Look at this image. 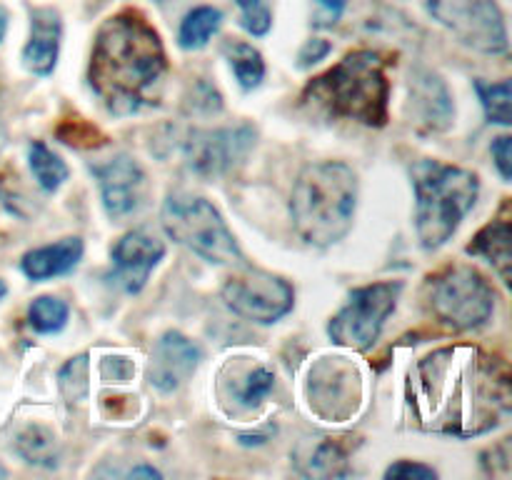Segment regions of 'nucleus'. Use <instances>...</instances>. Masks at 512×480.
<instances>
[{
  "label": "nucleus",
  "mask_w": 512,
  "mask_h": 480,
  "mask_svg": "<svg viewBox=\"0 0 512 480\" xmlns=\"http://www.w3.org/2000/svg\"><path fill=\"white\" fill-rule=\"evenodd\" d=\"M510 368L480 345L455 343L418 360L410 373L408 405L425 433L478 438L510 415Z\"/></svg>",
  "instance_id": "f257e3e1"
},
{
  "label": "nucleus",
  "mask_w": 512,
  "mask_h": 480,
  "mask_svg": "<svg viewBox=\"0 0 512 480\" xmlns=\"http://www.w3.org/2000/svg\"><path fill=\"white\" fill-rule=\"evenodd\" d=\"M168 55L160 33L138 10H120L103 20L93 40L88 85L115 118L160 105Z\"/></svg>",
  "instance_id": "f03ea898"
},
{
  "label": "nucleus",
  "mask_w": 512,
  "mask_h": 480,
  "mask_svg": "<svg viewBox=\"0 0 512 480\" xmlns=\"http://www.w3.org/2000/svg\"><path fill=\"white\" fill-rule=\"evenodd\" d=\"M358 173L343 160H320L300 170L290 193V220L305 245L333 248L353 230Z\"/></svg>",
  "instance_id": "7ed1b4c3"
},
{
  "label": "nucleus",
  "mask_w": 512,
  "mask_h": 480,
  "mask_svg": "<svg viewBox=\"0 0 512 480\" xmlns=\"http://www.w3.org/2000/svg\"><path fill=\"white\" fill-rule=\"evenodd\" d=\"M303 100L318 105L333 118L385 128L390 120L388 60L375 50H353L310 80Z\"/></svg>",
  "instance_id": "20e7f679"
},
{
  "label": "nucleus",
  "mask_w": 512,
  "mask_h": 480,
  "mask_svg": "<svg viewBox=\"0 0 512 480\" xmlns=\"http://www.w3.org/2000/svg\"><path fill=\"white\" fill-rule=\"evenodd\" d=\"M415 188V230L425 250H438L458 233L475 208L480 178L460 165L423 158L410 170Z\"/></svg>",
  "instance_id": "39448f33"
},
{
  "label": "nucleus",
  "mask_w": 512,
  "mask_h": 480,
  "mask_svg": "<svg viewBox=\"0 0 512 480\" xmlns=\"http://www.w3.org/2000/svg\"><path fill=\"white\" fill-rule=\"evenodd\" d=\"M160 223L170 240L188 248L205 263L240 265L245 255L225 223L223 213L203 195L170 193L160 208Z\"/></svg>",
  "instance_id": "423d86ee"
},
{
  "label": "nucleus",
  "mask_w": 512,
  "mask_h": 480,
  "mask_svg": "<svg viewBox=\"0 0 512 480\" xmlns=\"http://www.w3.org/2000/svg\"><path fill=\"white\" fill-rule=\"evenodd\" d=\"M428 308L448 330L470 333L493 318L495 290L480 270L453 265L428 278Z\"/></svg>",
  "instance_id": "0eeeda50"
},
{
  "label": "nucleus",
  "mask_w": 512,
  "mask_h": 480,
  "mask_svg": "<svg viewBox=\"0 0 512 480\" xmlns=\"http://www.w3.org/2000/svg\"><path fill=\"white\" fill-rule=\"evenodd\" d=\"M403 280H378L355 288L343 308L330 318L328 335L335 345L365 353L378 343L385 323L398 308Z\"/></svg>",
  "instance_id": "6e6552de"
},
{
  "label": "nucleus",
  "mask_w": 512,
  "mask_h": 480,
  "mask_svg": "<svg viewBox=\"0 0 512 480\" xmlns=\"http://www.w3.org/2000/svg\"><path fill=\"white\" fill-rule=\"evenodd\" d=\"M230 278H225L220 295L225 305L240 318L258 325H273L283 320L295 305V290L283 275L255 265L240 263Z\"/></svg>",
  "instance_id": "1a4fd4ad"
},
{
  "label": "nucleus",
  "mask_w": 512,
  "mask_h": 480,
  "mask_svg": "<svg viewBox=\"0 0 512 480\" xmlns=\"http://www.w3.org/2000/svg\"><path fill=\"white\" fill-rule=\"evenodd\" d=\"M428 10L468 48L485 55L508 53V28L495 0H428Z\"/></svg>",
  "instance_id": "9d476101"
},
{
  "label": "nucleus",
  "mask_w": 512,
  "mask_h": 480,
  "mask_svg": "<svg viewBox=\"0 0 512 480\" xmlns=\"http://www.w3.org/2000/svg\"><path fill=\"white\" fill-rule=\"evenodd\" d=\"M255 148V130L250 125L235 128L193 130L183 145L188 168L200 178H220L245 163Z\"/></svg>",
  "instance_id": "9b49d317"
},
{
  "label": "nucleus",
  "mask_w": 512,
  "mask_h": 480,
  "mask_svg": "<svg viewBox=\"0 0 512 480\" xmlns=\"http://www.w3.org/2000/svg\"><path fill=\"white\" fill-rule=\"evenodd\" d=\"M100 188V200L110 220H125L148 203L150 183L143 165L128 153H118L103 163L90 165Z\"/></svg>",
  "instance_id": "f8f14e48"
},
{
  "label": "nucleus",
  "mask_w": 512,
  "mask_h": 480,
  "mask_svg": "<svg viewBox=\"0 0 512 480\" xmlns=\"http://www.w3.org/2000/svg\"><path fill=\"white\" fill-rule=\"evenodd\" d=\"M165 258L163 240L155 238L148 230H130L110 250L113 260V285H118L123 293L138 295L148 285L150 275Z\"/></svg>",
  "instance_id": "ddd939ff"
},
{
  "label": "nucleus",
  "mask_w": 512,
  "mask_h": 480,
  "mask_svg": "<svg viewBox=\"0 0 512 480\" xmlns=\"http://www.w3.org/2000/svg\"><path fill=\"white\" fill-rule=\"evenodd\" d=\"M203 360V350L180 330H168L153 345L148 365V380L160 393H173L188 383Z\"/></svg>",
  "instance_id": "4468645a"
},
{
  "label": "nucleus",
  "mask_w": 512,
  "mask_h": 480,
  "mask_svg": "<svg viewBox=\"0 0 512 480\" xmlns=\"http://www.w3.org/2000/svg\"><path fill=\"white\" fill-rule=\"evenodd\" d=\"M410 105L415 123L428 133H443L455 120V103L448 83L433 70H418L410 80Z\"/></svg>",
  "instance_id": "2eb2a0df"
},
{
  "label": "nucleus",
  "mask_w": 512,
  "mask_h": 480,
  "mask_svg": "<svg viewBox=\"0 0 512 480\" xmlns=\"http://www.w3.org/2000/svg\"><path fill=\"white\" fill-rule=\"evenodd\" d=\"M63 40V18L55 8H30V38L23 48V65L38 78L53 75Z\"/></svg>",
  "instance_id": "dca6fc26"
},
{
  "label": "nucleus",
  "mask_w": 512,
  "mask_h": 480,
  "mask_svg": "<svg viewBox=\"0 0 512 480\" xmlns=\"http://www.w3.org/2000/svg\"><path fill=\"white\" fill-rule=\"evenodd\" d=\"M83 253V240L78 235H70V238H60L50 245H40V248L28 250L20 258V270H23L25 278L40 283V280L73 273L80 260H83Z\"/></svg>",
  "instance_id": "f3484780"
},
{
  "label": "nucleus",
  "mask_w": 512,
  "mask_h": 480,
  "mask_svg": "<svg viewBox=\"0 0 512 480\" xmlns=\"http://www.w3.org/2000/svg\"><path fill=\"white\" fill-rule=\"evenodd\" d=\"M510 220L512 218H510L508 203H503V210L498 213V218L490 220L485 228H480L478 235L473 238V243L465 248V253L473 255V258L488 260L505 285H510V268H512V253H510L512 223Z\"/></svg>",
  "instance_id": "a211bd4d"
},
{
  "label": "nucleus",
  "mask_w": 512,
  "mask_h": 480,
  "mask_svg": "<svg viewBox=\"0 0 512 480\" xmlns=\"http://www.w3.org/2000/svg\"><path fill=\"white\" fill-rule=\"evenodd\" d=\"M223 55L228 60L230 70H233L235 80L243 90H255L263 85L265 80V60L255 45L245 43V40L228 38L223 43Z\"/></svg>",
  "instance_id": "6ab92c4d"
},
{
  "label": "nucleus",
  "mask_w": 512,
  "mask_h": 480,
  "mask_svg": "<svg viewBox=\"0 0 512 480\" xmlns=\"http://www.w3.org/2000/svg\"><path fill=\"white\" fill-rule=\"evenodd\" d=\"M223 25V13L213 5H198L183 18L178 30V45L183 50H203Z\"/></svg>",
  "instance_id": "aec40b11"
},
{
  "label": "nucleus",
  "mask_w": 512,
  "mask_h": 480,
  "mask_svg": "<svg viewBox=\"0 0 512 480\" xmlns=\"http://www.w3.org/2000/svg\"><path fill=\"white\" fill-rule=\"evenodd\" d=\"M28 165L43 193H55L70 178V168L65 165V160L53 153L43 140H33L28 145Z\"/></svg>",
  "instance_id": "412c9836"
},
{
  "label": "nucleus",
  "mask_w": 512,
  "mask_h": 480,
  "mask_svg": "<svg viewBox=\"0 0 512 480\" xmlns=\"http://www.w3.org/2000/svg\"><path fill=\"white\" fill-rule=\"evenodd\" d=\"M15 450L20 458L30 465H40V468H55L58 465V443L55 435L43 425H30L15 440Z\"/></svg>",
  "instance_id": "4be33fe9"
},
{
  "label": "nucleus",
  "mask_w": 512,
  "mask_h": 480,
  "mask_svg": "<svg viewBox=\"0 0 512 480\" xmlns=\"http://www.w3.org/2000/svg\"><path fill=\"white\" fill-rule=\"evenodd\" d=\"M475 93H478L480 105L485 110V118L495 125H503V128H510L512 123V85L508 78L503 80H488L478 78L475 80Z\"/></svg>",
  "instance_id": "5701e85b"
},
{
  "label": "nucleus",
  "mask_w": 512,
  "mask_h": 480,
  "mask_svg": "<svg viewBox=\"0 0 512 480\" xmlns=\"http://www.w3.org/2000/svg\"><path fill=\"white\" fill-rule=\"evenodd\" d=\"M300 463V473L305 475H333V478H343L348 475V455L345 450L340 448V443H335L333 438H325L320 443L313 445L305 460H298Z\"/></svg>",
  "instance_id": "b1692460"
},
{
  "label": "nucleus",
  "mask_w": 512,
  "mask_h": 480,
  "mask_svg": "<svg viewBox=\"0 0 512 480\" xmlns=\"http://www.w3.org/2000/svg\"><path fill=\"white\" fill-rule=\"evenodd\" d=\"M70 308L65 300L55 298V295H40L30 303L28 308V323L35 333L40 335H55L68 325Z\"/></svg>",
  "instance_id": "393cba45"
},
{
  "label": "nucleus",
  "mask_w": 512,
  "mask_h": 480,
  "mask_svg": "<svg viewBox=\"0 0 512 480\" xmlns=\"http://www.w3.org/2000/svg\"><path fill=\"white\" fill-rule=\"evenodd\" d=\"M88 373H90L88 355L70 358L58 375L60 390H63L70 400L85 398V395H88Z\"/></svg>",
  "instance_id": "a878e982"
},
{
  "label": "nucleus",
  "mask_w": 512,
  "mask_h": 480,
  "mask_svg": "<svg viewBox=\"0 0 512 480\" xmlns=\"http://www.w3.org/2000/svg\"><path fill=\"white\" fill-rule=\"evenodd\" d=\"M58 138L63 140V143L73 145V148H100V145L108 143V138H105L93 123L80 118L65 120L58 128Z\"/></svg>",
  "instance_id": "bb28decb"
},
{
  "label": "nucleus",
  "mask_w": 512,
  "mask_h": 480,
  "mask_svg": "<svg viewBox=\"0 0 512 480\" xmlns=\"http://www.w3.org/2000/svg\"><path fill=\"white\" fill-rule=\"evenodd\" d=\"M273 385H275L273 370H268V368L250 370V373L245 375L243 385L238 388L240 403L248 405V408H253V405H260L265 398H268V393L273 390Z\"/></svg>",
  "instance_id": "cd10ccee"
},
{
  "label": "nucleus",
  "mask_w": 512,
  "mask_h": 480,
  "mask_svg": "<svg viewBox=\"0 0 512 480\" xmlns=\"http://www.w3.org/2000/svg\"><path fill=\"white\" fill-rule=\"evenodd\" d=\"M235 5L240 8V25H243L250 35L263 38V35L270 33L273 13H270V8L263 0H235Z\"/></svg>",
  "instance_id": "c85d7f7f"
},
{
  "label": "nucleus",
  "mask_w": 512,
  "mask_h": 480,
  "mask_svg": "<svg viewBox=\"0 0 512 480\" xmlns=\"http://www.w3.org/2000/svg\"><path fill=\"white\" fill-rule=\"evenodd\" d=\"M188 105L190 110H198V113L210 115V113H220V108H223V98H220V93L213 88V85L200 80V83L193 88V95H190Z\"/></svg>",
  "instance_id": "c756f323"
},
{
  "label": "nucleus",
  "mask_w": 512,
  "mask_h": 480,
  "mask_svg": "<svg viewBox=\"0 0 512 480\" xmlns=\"http://www.w3.org/2000/svg\"><path fill=\"white\" fill-rule=\"evenodd\" d=\"M385 478H415V480H435L438 470L425 463H413V460H398L385 470Z\"/></svg>",
  "instance_id": "7c9ffc66"
},
{
  "label": "nucleus",
  "mask_w": 512,
  "mask_h": 480,
  "mask_svg": "<svg viewBox=\"0 0 512 480\" xmlns=\"http://www.w3.org/2000/svg\"><path fill=\"white\" fill-rule=\"evenodd\" d=\"M345 5H348V0H315V13L310 23L315 28H333L343 18Z\"/></svg>",
  "instance_id": "2f4dec72"
},
{
  "label": "nucleus",
  "mask_w": 512,
  "mask_h": 480,
  "mask_svg": "<svg viewBox=\"0 0 512 480\" xmlns=\"http://www.w3.org/2000/svg\"><path fill=\"white\" fill-rule=\"evenodd\" d=\"M512 138L510 135H498V138L493 140V145H490V153H493V160H495V168H498L500 178L505 180V183H510L512 180Z\"/></svg>",
  "instance_id": "473e14b6"
},
{
  "label": "nucleus",
  "mask_w": 512,
  "mask_h": 480,
  "mask_svg": "<svg viewBox=\"0 0 512 480\" xmlns=\"http://www.w3.org/2000/svg\"><path fill=\"white\" fill-rule=\"evenodd\" d=\"M330 50H333V45H330L325 38L305 40L303 48L298 50V68H303V70L313 68L315 63H320V60L328 58Z\"/></svg>",
  "instance_id": "72a5a7b5"
},
{
  "label": "nucleus",
  "mask_w": 512,
  "mask_h": 480,
  "mask_svg": "<svg viewBox=\"0 0 512 480\" xmlns=\"http://www.w3.org/2000/svg\"><path fill=\"white\" fill-rule=\"evenodd\" d=\"M128 478H163V473L160 470H155L153 465H138V468H130Z\"/></svg>",
  "instance_id": "f704fd0d"
},
{
  "label": "nucleus",
  "mask_w": 512,
  "mask_h": 480,
  "mask_svg": "<svg viewBox=\"0 0 512 480\" xmlns=\"http://www.w3.org/2000/svg\"><path fill=\"white\" fill-rule=\"evenodd\" d=\"M8 20H10L8 10H5V8H3V5H0V43H3L5 33H8Z\"/></svg>",
  "instance_id": "c9c22d12"
},
{
  "label": "nucleus",
  "mask_w": 512,
  "mask_h": 480,
  "mask_svg": "<svg viewBox=\"0 0 512 480\" xmlns=\"http://www.w3.org/2000/svg\"><path fill=\"white\" fill-rule=\"evenodd\" d=\"M5 293H8V285H5V283H3V280H0V300H3V298H5Z\"/></svg>",
  "instance_id": "e433bc0d"
},
{
  "label": "nucleus",
  "mask_w": 512,
  "mask_h": 480,
  "mask_svg": "<svg viewBox=\"0 0 512 480\" xmlns=\"http://www.w3.org/2000/svg\"><path fill=\"white\" fill-rule=\"evenodd\" d=\"M3 478H8V470H5L3 465H0V480H3Z\"/></svg>",
  "instance_id": "4c0bfd02"
}]
</instances>
